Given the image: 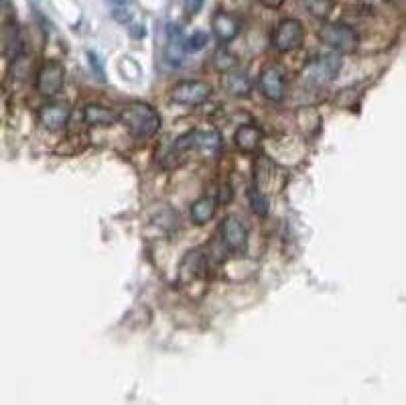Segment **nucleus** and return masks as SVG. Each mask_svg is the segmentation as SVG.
I'll return each mask as SVG.
<instances>
[{
	"label": "nucleus",
	"mask_w": 406,
	"mask_h": 405,
	"mask_svg": "<svg viewBox=\"0 0 406 405\" xmlns=\"http://www.w3.org/2000/svg\"><path fill=\"white\" fill-rule=\"evenodd\" d=\"M120 122L128 129V133L138 139H148L157 135L161 129V114L151 104L131 102L120 112Z\"/></svg>",
	"instance_id": "obj_1"
},
{
	"label": "nucleus",
	"mask_w": 406,
	"mask_h": 405,
	"mask_svg": "<svg viewBox=\"0 0 406 405\" xmlns=\"http://www.w3.org/2000/svg\"><path fill=\"white\" fill-rule=\"evenodd\" d=\"M220 149H222V135L215 129H196V131H189L179 139H175L169 157H183L191 151L215 155V153H220Z\"/></svg>",
	"instance_id": "obj_2"
},
{
	"label": "nucleus",
	"mask_w": 406,
	"mask_h": 405,
	"mask_svg": "<svg viewBox=\"0 0 406 405\" xmlns=\"http://www.w3.org/2000/svg\"><path fill=\"white\" fill-rule=\"evenodd\" d=\"M319 39L338 54H354L360 43L357 33L345 23H325L319 29Z\"/></svg>",
	"instance_id": "obj_3"
},
{
	"label": "nucleus",
	"mask_w": 406,
	"mask_h": 405,
	"mask_svg": "<svg viewBox=\"0 0 406 405\" xmlns=\"http://www.w3.org/2000/svg\"><path fill=\"white\" fill-rule=\"evenodd\" d=\"M341 69L340 54H328L313 59L305 71H303V80L313 84V86H325L331 80H335V76Z\"/></svg>",
	"instance_id": "obj_4"
},
{
	"label": "nucleus",
	"mask_w": 406,
	"mask_h": 405,
	"mask_svg": "<svg viewBox=\"0 0 406 405\" xmlns=\"http://www.w3.org/2000/svg\"><path fill=\"white\" fill-rule=\"evenodd\" d=\"M211 86L203 80H183L173 86L171 90V100L183 106H199L205 100H210Z\"/></svg>",
	"instance_id": "obj_5"
},
{
	"label": "nucleus",
	"mask_w": 406,
	"mask_h": 405,
	"mask_svg": "<svg viewBox=\"0 0 406 405\" xmlns=\"http://www.w3.org/2000/svg\"><path fill=\"white\" fill-rule=\"evenodd\" d=\"M303 39H305V29H303L301 21H297V19H285L273 31V47L280 54L299 49L303 45Z\"/></svg>",
	"instance_id": "obj_6"
},
{
	"label": "nucleus",
	"mask_w": 406,
	"mask_h": 405,
	"mask_svg": "<svg viewBox=\"0 0 406 405\" xmlns=\"http://www.w3.org/2000/svg\"><path fill=\"white\" fill-rule=\"evenodd\" d=\"M64 81H66V68L64 64L59 61H45L41 69L37 71V80H35V88L41 96H47L51 98L55 96L61 88H64Z\"/></svg>",
	"instance_id": "obj_7"
},
{
	"label": "nucleus",
	"mask_w": 406,
	"mask_h": 405,
	"mask_svg": "<svg viewBox=\"0 0 406 405\" xmlns=\"http://www.w3.org/2000/svg\"><path fill=\"white\" fill-rule=\"evenodd\" d=\"M258 86L264 98H268L270 102H280L287 94V76L278 66H268L260 71Z\"/></svg>",
	"instance_id": "obj_8"
},
{
	"label": "nucleus",
	"mask_w": 406,
	"mask_h": 405,
	"mask_svg": "<svg viewBox=\"0 0 406 405\" xmlns=\"http://www.w3.org/2000/svg\"><path fill=\"white\" fill-rule=\"evenodd\" d=\"M242 31V19L228 11H218L211 16V33L220 43H230L240 35Z\"/></svg>",
	"instance_id": "obj_9"
},
{
	"label": "nucleus",
	"mask_w": 406,
	"mask_h": 405,
	"mask_svg": "<svg viewBox=\"0 0 406 405\" xmlns=\"http://www.w3.org/2000/svg\"><path fill=\"white\" fill-rule=\"evenodd\" d=\"M39 122L51 133H59L64 131L69 122V106L66 102H47L43 104L37 112Z\"/></svg>",
	"instance_id": "obj_10"
},
{
	"label": "nucleus",
	"mask_w": 406,
	"mask_h": 405,
	"mask_svg": "<svg viewBox=\"0 0 406 405\" xmlns=\"http://www.w3.org/2000/svg\"><path fill=\"white\" fill-rule=\"evenodd\" d=\"M222 239L230 251L242 253L248 246V230L236 216H228L222 224Z\"/></svg>",
	"instance_id": "obj_11"
},
{
	"label": "nucleus",
	"mask_w": 406,
	"mask_h": 405,
	"mask_svg": "<svg viewBox=\"0 0 406 405\" xmlns=\"http://www.w3.org/2000/svg\"><path fill=\"white\" fill-rule=\"evenodd\" d=\"M23 51V39H21V31L14 21H6L2 27V54L6 57V61H16Z\"/></svg>",
	"instance_id": "obj_12"
},
{
	"label": "nucleus",
	"mask_w": 406,
	"mask_h": 405,
	"mask_svg": "<svg viewBox=\"0 0 406 405\" xmlns=\"http://www.w3.org/2000/svg\"><path fill=\"white\" fill-rule=\"evenodd\" d=\"M263 131H260L256 124H244V126H240L236 131L234 143H236V147L240 149V151L254 153V151H258V147L263 145Z\"/></svg>",
	"instance_id": "obj_13"
},
{
	"label": "nucleus",
	"mask_w": 406,
	"mask_h": 405,
	"mask_svg": "<svg viewBox=\"0 0 406 405\" xmlns=\"http://www.w3.org/2000/svg\"><path fill=\"white\" fill-rule=\"evenodd\" d=\"M183 49L185 39L181 37V29L169 25L167 29V47H165V59L171 66H181V59H183Z\"/></svg>",
	"instance_id": "obj_14"
},
{
	"label": "nucleus",
	"mask_w": 406,
	"mask_h": 405,
	"mask_svg": "<svg viewBox=\"0 0 406 405\" xmlns=\"http://www.w3.org/2000/svg\"><path fill=\"white\" fill-rule=\"evenodd\" d=\"M83 121L90 126H112L114 122L120 121V114L106 109L102 104H88L83 109Z\"/></svg>",
	"instance_id": "obj_15"
},
{
	"label": "nucleus",
	"mask_w": 406,
	"mask_h": 405,
	"mask_svg": "<svg viewBox=\"0 0 406 405\" xmlns=\"http://www.w3.org/2000/svg\"><path fill=\"white\" fill-rule=\"evenodd\" d=\"M223 88H225L232 96H248L250 90H252V81H250L246 71L230 69V71H225Z\"/></svg>",
	"instance_id": "obj_16"
},
{
	"label": "nucleus",
	"mask_w": 406,
	"mask_h": 405,
	"mask_svg": "<svg viewBox=\"0 0 406 405\" xmlns=\"http://www.w3.org/2000/svg\"><path fill=\"white\" fill-rule=\"evenodd\" d=\"M215 208H218V200L213 196H201L191 204V220L199 226H203L213 218Z\"/></svg>",
	"instance_id": "obj_17"
},
{
	"label": "nucleus",
	"mask_w": 406,
	"mask_h": 405,
	"mask_svg": "<svg viewBox=\"0 0 406 405\" xmlns=\"http://www.w3.org/2000/svg\"><path fill=\"white\" fill-rule=\"evenodd\" d=\"M248 198H250V206H252V210H254V214L264 216V214L268 212V202H266V198H264L260 189L258 188L250 189Z\"/></svg>",
	"instance_id": "obj_18"
},
{
	"label": "nucleus",
	"mask_w": 406,
	"mask_h": 405,
	"mask_svg": "<svg viewBox=\"0 0 406 405\" xmlns=\"http://www.w3.org/2000/svg\"><path fill=\"white\" fill-rule=\"evenodd\" d=\"M208 43H210V35L203 31H196L193 35H189L185 39V47H187V51H201Z\"/></svg>",
	"instance_id": "obj_19"
},
{
	"label": "nucleus",
	"mask_w": 406,
	"mask_h": 405,
	"mask_svg": "<svg viewBox=\"0 0 406 405\" xmlns=\"http://www.w3.org/2000/svg\"><path fill=\"white\" fill-rule=\"evenodd\" d=\"M205 4V0H185V9H187V14L193 16L201 11V6Z\"/></svg>",
	"instance_id": "obj_20"
},
{
	"label": "nucleus",
	"mask_w": 406,
	"mask_h": 405,
	"mask_svg": "<svg viewBox=\"0 0 406 405\" xmlns=\"http://www.w3.org/2000/svg\"><path fill=\"white\" fill-rule=\"evenodd\" d=\"M88 57H90V64H92V69H93V71H96V68L100 69V80H104V69H102V64L98 61V55L88 54Z\"/></svg>",
	"instance_id": "obj_21"
},
{
	"label": "nucleus",
	"mask_w": 406,
	"mask_h": 405,
	"mask_svg": "<svg viewBox=\"0 0 406 405\" xmlns=\"http://www.w3.org/2000/svg\"><path fill=\"white\" fill-rule=\"evenodd\" d=\"M266 9H280L285 4V0H260Z\"/></svg>",
	"instance_id": "obj_22"
}]
</instances>
